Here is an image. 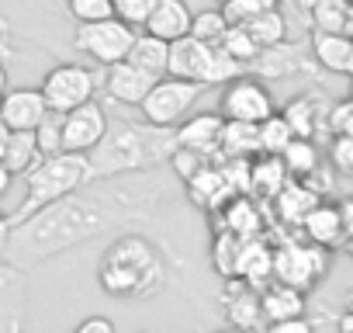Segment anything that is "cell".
<instances>
[{"mask_svg":"<svg viewBox=\"0 0 353 333\" xmlns=\"http://www.w3.org/2000/svg\"><path fill=\"white\" fill-rule=\"evenodd\" d=\"M104 226H108V209H101L90 198L70 195V198L42 209L39 216H32L18 229H11L4 254L14 267H32L52 254H63V250L104 233Z\"/></svg>","mask_w":353,"mask_h":333,"instance_id":"cell-1","label":"cell"},{"mask_svg":"<svg viewBox=\"0 0 353 333\" xmlns=\"http://www.w3.org/2000/svg\"><path fill=\"white\" fill-rule=\"evenodd\" d=\"M176 149L173 132L152 129V125H114L108 129L104 142L87 156L90 163V181L101 178H114V174H128V171H149L152 163L170 160Z\"/></svg>","mask_w":353,"mask_h":333,"instance_id":"cell-2","label":"cell"},{"mask_svg":"<svg viewBox=\"0 0 353 333\" xmlns=\"http://www.w3.org/2000/svg\"><path fill=\"white\" fill-rule=\"evenodd\" d=\"M163 285V260L156 247L142 236H125L111 243L101 260V288L114 298H142Z\"/></svg>","mask_w":353,"mask_h":333,"instance_id":"cell-3","label":"cell"},{"mask_svg":"<svg viewBox=\"0 0 353 333\" xmlns=\"http://www.w3.org/2000/svg\"><path fill=\"white\" fill-rule=\"evenodd\" d=\"M90 181V163L80 153H59V156H46L35 171L25 178V198L21 205L8 216L11 229H18L21 222H28L32 216H39L42 209L70 198L77 188H83Z\"/></svg>","mask_w":353,"mask_h":333,"instance_id":"cell-4","label":"cell"},{"mask_svg":"<svg viewBox=\"0 0 353 333\" xmlns=\"http://www.w3.org/2000/svg\"><path fill=\"white\" fill-rule=\"evenodd\" d=\"M205 91H208V87L191 84V80L163 77V80H156V87L149 91V97L142 101V108H139V111H142L145 125L170 132V129L184 125V122L191 118V111H194V104L201 101V94H205Z\"/></svg>","mask_w":353,"mask_h":333,"instance_id":"cell-5","label":"cell"},{"mask_svg":"<svg viewBox=\"0 0 353 333\" xmlns=\"http://www.w3.org/2000/svg\"><path fill=\"white\" fill-rule=\"evenodd\" d=\"M135 28L125 25L121 18H108V21H94V25H77L73 46L77 53L90 56L97 66H118L128 59L132 46H135Z\"/></svg>","mask_w":353,"mask_h":333,"instance_id":"cell-6","label":"cell"},{"mask_svg":"<svg viewBox=\"0 0 353 333\" xmlns=\"http://www.w3.org/2000/svg\"><path fill=\"white\" fill-rule=\"evenodd\" d=\"M39 91H42L49 111L70 115V111H77V108H83V104L94 101L97 77L87 66H80V63H59V66H52L42 77V87Z\"/></svg>","mask_w":353,"mask_h":333,"instance_id":"cell-7","label":"cell"},{"mask_svg":"<svg viewBox=\"0 0 353 333\" xmlns=\"http://www.w3.org/2000/svg\"><path fill=\"white\" fill-rule=\"evenodd\" d=\"M329 271V250L312 247V243H281L274 250V281L312 292Z\"/></svg>","mask_w":353,"mask_h":333,"instance_id":"cell-8","label":"cell"},{"mask_svg":"<svg viewBox=\"0 0 353 333\" xmlns=\"http://www.w3.org/2000/svg\"><path fill=\"white\" fill-rule=\"evenodd\" d=\"M219 115L225 122H246V125H263L270 115H277L274 94L263 87L256 77H239L229 87H222L219 97Z\"/></svg>","mask_w":353,"mask_h":333,"instance_id":"cell-9","label":"cell"},{"mask_svg":"<svg viewBox=\"0 0 353 333\" xmlns=\"http://www.w3.org/2000/svg\"><path fill=\"white\" fill-rule=\"evenodd\" d=\"M111 129V118L104 111V104L90 101L70 115H63V153H80V156H90L104 135Z\"/></svg>","mask_w":353,"mask_h":333,"instance_id":"cell-10","label":"cell"},{"mask_svg":"<svg viewBox=\"0 0 353 333\" xmlns=\"http://www.w3.org/2000/svg\"><path fill=\"white\" fill-rule=\"evenodd\" d=\"M49 118V104L39 87H11L0 101V122L11 132H35Z\"/></svg>","mask_w":353,"mask_h":333,"instance_id":"cell-11","label":"cell"},{"mask_svg":"<svg viewBox=\"0 0 353 333\" xmlns=\"http://www.w3.org/2000/svg\"><path fill=\"white\" fill-rule=\"evenodd\" d=\"M212 63H215V46H205V42H198V39L188 35V39L170 46V70H166V77L191 80V84L208 87Z\"/></svg>","mask_w":353,"mask_h":333,"instance_id":"cell-12","label":"cell"},{"mask_svg":"<svg viewBox=\"0 0 353 333\" xmlns=\"http://www.w3.org/2000/svg\"><path fill=\"white\" fill-rule=\"evenodd\" d=\"M222 129H225V118L219 111H198L184 125L173 129V142H176V149H191V153H201V156H215L219 153V142H222Z\"/></svg>","mask_w":353,"mask_h":333,"instance_id":"cell-13","label":"cell"},{"mask_svg":"<svg viewBox=\"0 0 353 333\" xmlns=\"http://www.w3.org/2000/svg\"><path fill=\"white\" fill-rule=\"evenodd\" d=\"M329 101L322 104L319 94H301V97H291L284 108H281V118L291 125L294 139H319V135H329L325 132V118H329Z\"/></svg>","mask_w":353,"mask_h":333,"instance_id":"cell-14","label":"cell"},{"mask_svg":"<svg viewBox=\"0 0 353 333\" xmlns=\"http://www.w3.org/2000/svg\"><path fill=\"white\" fill-rule=\"evenodd\" d=\"M156 87V80L149 73H142L139 66H132L128 59L111 66L108 77H104V91L111 101L125 104V108H142V101L149 97V91Z\"/></svg>","mask_w":353,"mask_h":333,"instance_id":"cell-15","label":"cell"},{"mask_svg":"<svg viewBox=\"0 0 353 333\" xmlns=\"http://www.w3.org/2000/svg\"><path fill=\"white\" fill-rule=\"evenodd\" d=\"M191 25H194V11L188 8V0H159L145 21V32L173 46L191 35Z\"/></svg>","mask_w":353,"mask_h":333,"instance_id":"cell-16","label":"cell"},{"mask_svg":"<svg viewBox=\"0 0 353 333\" xmlns=\"http://www.w3.org/2000/svg\"><path fill=\"white\" fill-rule=\"evenodd\" d=\"M222 302H225V319L236 326V330H256L260 323H263V305H260V292L256 288H250L246 281H239V278H229L225 281V295H222Z\"/></svg>","mask_w":353,"mask_h":333,"instance_id":"cell-17","label":"cell"},{"mask_svg":"<svg viewBox=\"0 0 353 333\" xmlns=\"http://www.w3.org/2000/svg\"><path fill=\"white\" fill-rule=\"evenodd\" d=\"M305 236L312 247H322V250H336V247H346V229H343V216H339V205H329V202H319L312 209V216L305 219Z\"/></svg>","mask_w":353,"mask_h":333,"instance_id":"cell-18","label":"cell"},{"mask_svg":"<svg viewBox=\"0 0 353 333\" xmlns=\"http://www.w3.org/2000/svg\"><path fill=\"white\" fill-rule=\"evenodd\" d=\"M250 70L256 73V80L260 77H267V80H284V77H298V73H308V59L301 56V49L298 46H274V49H263L253 63H250Z\"/></svg>","mask_w":353,"mask_h":333,"instance_id":"cell-19","label":"cell"},{"mask_svg":"<svg viewBox=\"0 0 353 333\" xmlns=\"http://www.w3.org/2000/svg\"><path fill=\"white\" fill-rule=\"evenodd\" d=\"M312 59L325 73H343L346 77L350 59H353V39L336 35V32H312Z\"/></svg>","mask_w":353,"mask_h":333,"instance_id":"cell-20","label":"cell"},{"mask_svg":"<svg viewBox=\"0 0 353 333\" xmlns=\"http://www.w3.org/2000/svg\"><path fill=\"white\" fill-rule=\"evenodd\" d=\"M263 305V323H284V319H301L305 316V292L288 288V285H267L260 292Z\"/></svg>","mask_w":353,"mask_h":333,"instance_id":"cell-21","label":"cell"},{"mask_svg":"<svg viewBox=\"0 0 353 333\" xmlns=\"http://www.w3.org/2000/svg\"><path fill=\"white\" fill-rule=\"evenodd\" d=\"M288 171L281 156H263L256 163H250V198H260V202H270L277 198L284 188H288Z\"/></svg>","mask_w":353,"mask_h":333,"instance_id":"cell-22","label":"cell"},{"mask_svg":"<svg viewBox=\"0 0 353 333\" xmlns=\"http://www.w3.org/2000/svg\"><path fill=\"white\" fill-rule=\"evenodd\" d=\"M128 63L139 66L142 73H149L152 80H163L166 70H170V42L149 35V32H139L135 35V46L128 53Z\"/></svg>","mask_w":353,"mask_h":333,"instance_id":"cell-23","label":"cell"},{"mask_svg":"<svg viewBox=\"0 0 353 333\" xmlns=\"http://www.w3.org/2000/svg\"><path fill=\"white\" fill-rule=\"evenodd\" d=\"M315 205H319V195L312 188H305L301 181H288V188L274 198V212L284 226H305V219L312 216Z\"/></svg>","mask_w":353,"mask_h":333,"instance_id":"cell-24","label":"cell"},{"mask_svg":"<svg viewBox=\"0 0 353 333\" xmlns=\"http://www.w3.org/2000/svg\"><path fill=\"white\" fill-rule=\"evenodd\" d=\"M236 278L246 281L250 288H256V285H263L267 278H274V250H267L260 240H243L239 264H236Z\"/></svg>","mask_w":353,"mask_h":333,"instance_id":"cell-25","label":"cell"},{"mask_svg":"<svg viewBox=\"0 0 353 333\" xmlns=\"http://www.w3.org/2000/svg\"><path fill=\"white\" fill-rule=\"evenodd\" d=\"M11 171V178H28L35 166L42 163V153H39V139L35 132H11V142H8V153L0 160Z\"/></svg>","mask_w":353,"mask_h":333,"instance_id":"cell-26","label":"cell"},{"mask_svg":"<svg viewBox=\"0 0 353 333\" xmlns=\"http://www.w3.org/2000/svg\"><path fill=\"white\" fill-rule=\"evenodd\" d=\"M281 163H284V171H288L291 181H305L322 166V149H319L315 139H294L281 153Z\"/></svg>","mask_w":353,"mask_h":333,"instance_id":"cell-27","label":"cell"},{"mask_svg":"<svg viewBox=\"0 0 353 333\" xmlns=\"http://www.w3.org/2000/svg\"><path fill=\"white\" fill-rule=\"evenodd\" d=\"M219 153L225 160H250L253 153H260V125H246V122H225L222 129V142Z\"/></svg>","mask_w":353,"mask_h":333,"instance_id":"cell-28","label":"cell"},{"mask_svg":"<svg viewBox=\"0 0 353 333\" xmlns=\"http://www.w3.org/2000/svg\"><path fill=\"white\" fill-rule=\"evenodd\" d=\"M243 28H246V35L256 42V49H260V53L288 42V18H284V11H281V8H277V11H267V15H256V18H253V21H246Z\"/></svg>","mask_w":353,"mask_h":333,"instance_id":"cell-29","label":"cell"},{"mask_svg":"<svg viewBox=\"0 0 353 333\" xmlns=\"http://www.w3.org/2000/svg\"><path fill=\"white\" fill-rule=\"evenodd\" d=\"M225 229L236 233L239 240H253L260 233V216H256V202L250 195H236L225 209Z\"/></svg>","mask_w":353,"mask_h":333,"instance_id":"cell-30","label":"cell"},{"mask_svg":"<svg viewBox=\"0 0 353 333\" xmlns=\"http://www.w3.org/2000/svg\"><path fill=\"white\" fill-rule=\"evenodd\" d=\"M350 8H353V0H319L315 11L308 15V21H312L315 32H336V35H346Z\"/></svg>","mask_w":353,"mask_h":333,"instance_id":"cell-31","label":"cell"},{"mask_svg":"<svg viewBox=\"0 0 353 333\" xmlns=\"http://www.w3.org/2000/svg\"><path fill=\"white\" fill-rule=\"evenodd\" d=\"M229 28H232V25H229L225 11H222V8H208V11H198V15H194L191 39H198V42H205V46H215V49H219Z\"/></svg>","mask_w":353,"mask_h":333,"instance_id":"cell-32","label":"cell"},{"mask_svg":"<svg viewBox=\"0 0 353 333\" xmlns=\"http://www.w3.org/2000/svg\"><path fill=\"white\" fill-rule=\"evenodd\" d=\"M291 142H294V132H291V125L281 118V111L270 115V118L260 125V153H263V156H281Z\"/></svg>","mask_w":353,"mask_h":333,"instance_id":"cell-33","label":"cell"},{"mask_svg":"<svg viewBox=\"0 0 353 333\" xmlns=\"http://www.w3.org/2000/svg\"><path fill=\"white\" fill-rule=\"evenodd\" d=\"M239 250H243V240L229 229H222L212 243V264L219 267L222 278H236V264H239Z\"/></svg>","mask_w":353,"mask_h":333,"instance_id":"cell-34","label":"cell"},{"mask_svg":"<svg viewBox=\"0 0 353 333\" xmlns=\"http://www.w3.org/2000/svg\"><path fill=\"white\" fill-rule=\"evenodd\" d=\"M222 53H229L232 59H239L246 70H250V63L260 56V49H256V42L246 35V28L243 25H232L229 32H225V39H222V46H219Z\"/></svg>","mask_w":353,"mask_h":333,"instance_id":"cell-35","label":"cell"},{"mask_svg":"<svg viewBox=\"0 0 353 333\" xmlns=\"http://www.w3.org/2000/svg\"><path fill=\"white\" fill-rule=\"evenodd\" d=\"M277 8H281V0H229L222 11H225L229 25H246L256 15H267V11H277Z\"/></svg>","mask_w":353,"mask_h":333,"instance_id":"cell-36","label":"cell"},{"mask_svg":"<svg viewBox=\"0 0 353 333\" xmlns=\"http://www.w3.org/2000/svg\"><path fill=\"white\" fill-rule=\"evenodd\" d=\"M66 8L77 18V25H94V21L114 18V0H66Z\"/></svg>","mask_w":353,"mask_h":333,"instance_id":"cell-37","label":"cell"},{"mask_svg":"<svg viewBox=\"0 0 353 333\" xmlns=\"http://www.w3.org/2000/svg\"><path fill=\"white\" fill-rule=\"evenodd\" d=\"M35 139H39L42 160H46V156H59V153H63V115L49 111V118L35 129Z\"/></svg>","mask_w":353,"mask_h":333,"instance_id":"cell-38","label":"cell"},{"mask_svg":"<svg viewBox=\"0 0 353 333\" xmlns=\"http://www.w3.org/2000/svg\"><path fill=\"white\" fill-rule=\"evenodd\" d=\"M170 163H173L176 178H184V181H194L198 174H205V171H208V166H215V163H212V156H201V153H191V149H173Z\"/></svg>","mask_w":353,"mask_h":333,"instance_id":"cell-39","label":"cell"},{"mask_svg":"<svg viewBox=\"0 0 353 333\" xmlns=\"http://www.w3.org/2000/svg\"><path fill=\"white\" fill-rule=\"evenodd\" d=\"M156 4L159 0H114V18H121L132 28H145V21H149Z\"/></svg>","mask_w":353,"mask_h":333,"instance_id":"cell-40","label":"cell"},{"mask_svg":"<svg viewBox=\"0 0 353 333\" xmlns=\"http://www.w3.org/2000/svg\"><path fill=\"white\" fill-rule=\"evenodd\" d=\"M329 163H332V171L353 178V135H332L329 139Z\"/></svg>","mask_w":353,"mask_h":333,"instance_id":"cell-41","label":"cell"},{"mask_svg":"<svg viewBox=\"0 0 353 333\" xmlns=\"http://www.w3.org/2000/svg\"><path fill=\"white\" fill-rule=\"evenodd\" d=\"M263 333H315V326L301 316V319H284V323H267Z\"/></svg>","mask_w":353,"mask_h":333,"instance_id":"cell-42","label":"cell"},{"mask_svg":"<svg viewBox=\"0 0 353 333\" xmlns=\"http://www.w3.org/2000/svg\"><path fill=\"white\" fill-rule=\"evenodd\" d=\"M73 333H118V330H114V323L108 316H87L83 323H77Z\"/></svg>","mask_w":353,"mask_h":333,"instance_id":"cell-43","label":"cell"},{"mask_svg":"<svg viewBox=\"0 0 353 333\" xmlns=\"http://www.w3.org/2000/svg\"><path fill=\"white\" fill-rule=\"evenodd\" d=\"M339 216H343L346 240H353V198H343V202H339Z\"/></svg>","mask_w":353,"mask_h":333,"instance_id":"cell-44","label":"cell"},{"mask_svg":"<svg viewBox=\"0 0 353 333\" xmlns=\"http://www.w3.org/2000/svg\"><path fill=\"white\" fill-rule=\"evenodd\" d=\"M11 184H14V178H11V171L4 163H0V198H4L8 191H11Z\"/></svg>","mask_w":353,"mask_h":333,"instance_id":"cell-45","label":"cell"},{"mask_svg":"<svg viewBox=\"0 0 353 333\" xmlns=\"http://www.w3.org/2000/svg\"><path fill=\"white\" fill-rule=\"evenodd\" d=\"M8 240H11V219H8L4 212H0V250L8 247Z\"/></svg>","mask_w":353,"mask_h":333,"instance_id":"cell-46","label":"cell"},{"mask_svg":"<svg viewBox=\"0 0 353 333\" xmlns=\"http://www.w3.org/2000/svg\"><path fill=\"white\" fill-rule=\"evenodd\" d=\"M336 330H339V333H353V312H343V316L336 319Z\"/></svg>","mask_w":353,"mask_h":333,"instance_id":"cell-47","label":"cell"},{"mask_svg":"<svg viewBox=\"0 0 353 333\" xmlns=\"http://www.w3.org/2000/svg\"><path fill=\"white\" fill-rule=\"evenodd\" d=\"M8 142H11V129L0 122V160H4V153H8Z\"/></svg>","mask_w":353,"mask_h":333,"instance_id":"cell-48","label":"cell"},{"mask_svg":"<svg viewBox=\"0 0 353 333\" xmlns=\"http://www.w3.org/2000/svg\"><path fill=\"white\" fill-rule=\"evenodd\" d=\"M315 4H319V0H294L291 8H301L305 15H312V11H315Z\"/></svg>","mask_w":353,"mask_h":333,"instance_id":"cell-49","label":"cell"},{"mask_svg":"<svg viewBox=\"0 0 353 333\" xmlns=\"http://www.w3.org/2000/svg\"><path fill=\"white\" fill-rule=\"evenodd\" d=\"M4 94H8V66L0 63V97H4Z\"/></svg>","mask_w":353,"mask_h":333,"instance_id":"cell-50","label":"cell"},{"mask_svg":"<svg viewBox=\"0 0 353 333\" xmlns=\"http://www.w3.org/2000/svg\"><path fill=\"white\" fill-rule=\"evenodd\" d=\"M0 56H11V46H8V39H4V25H0Z\"/></svg>","mask_w":353,"mask_h":333,"instance_id":"cell-51","label":"cell"},{"mask_svg":"<svg viewBox=\"0 0 353 333\" xmlns=\"http://www.w3.org/2000/svg\"><path fill=\"white\" fill-rule=\"evenodd\" d=\"M346 312H353V288L346 292Z\"/></svg>","mask_w":353,"mask_h":333,"instance_id":"cell-52","label":"cell"},{"mask_svg":"<svg viewBox=\"0 0 353 333\" xmlns=\"http://www.w3.org/2000/svg\"><path fill=\"white\" fill-rule=\"evenodd\" d=\"M346 35L353 39V8H350V25H346Z\"/></svg>","mask_w":353,"mask_h":333,"instance_id":"cell-53","label":"cell"},{"mask_svg":"<svg viewBox=\"0 0 353 333\" xmlns=\"http://www.w3.org/2000/svg\"><path fill=\"white\" fill-rule=\"evenodd\" d=\"M343 250H346V257L353 260V240H346V247H343Z\"/></svg>","mask_w":353,"mask_h":333,"instance_id":"cell-54","label":"cell"},{"mask_svg":"<svg viewBox=\"0 0 353 333\" xmlns=\"http://www.w3.org/2000/svg\"><path fill=\"white\" fill-rule=\"evenodd\" d=\"M294 4V0H281V8H291Z\"/></svg>","mask_w":353,"mask_h":333,"instance_id":"cell-55","label":"cell"},{"mask_svg":"<svg viewBox=\"0 0 353 333\" xmlns=\"http://www.w3.org/2000/svg\"><path fill=\"white\" fill-rule=\"evenodd\" d=\"M346 77H350V80H353V59H350V73H346Z\"/></svg>","mask_w":353,"mask_h":333,"instance_id":"cell-56","label":"cell"},{"mask_svg":"<svg viewBox=\"0 0 353 333\" xmlns=\"http://www.w3.org/2000/svg\"><path fill=\"white\" fill-rule=\"evenodd\" d=\"M215 4H219V8H225V4H229V0H215Z\"/></svg>","mask_w":353,"mask_h":333,"instance_id":"cell-57","label":"cell"},{"mask_svg":"<svg viewBox=\"0 0 353 333\" xmlns=\"http://www.w3.org/2000/svg\"><path fill=\"white\" fill-rule=\"evenodd\" d=\"M0 101H4V97H0Z\"/></svg>","mask_w":353,"mask_h":333,"instance_id":"cell-58","label":"cell"},{"mask_svg":"<svg viewBox=\"0 0 353 333\" xmlns=\"http://www.w3.org/2000/svg\"><path fill=\"white\" fill-rule=\"evenodd\" d=\"M350 135H353V132H350Z\"/></svg>","mask_w":353,"mask_h":333,"instance_id":"cell-59","label":"cell"}]
</instances>
